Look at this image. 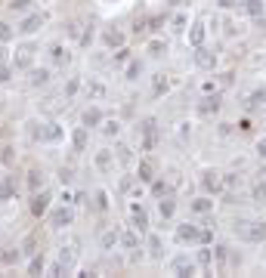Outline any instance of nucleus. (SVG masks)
<instances>
[{
  "instance_id": "1",
  "label": "nucleus",
  "mask_w": 266,
  "mask_h": 278,
  "mask_svg": "<svg viewBox=\"0 0 266 278\" xmlns=\"http://www.w3.org/2000/svg\"><path fill=\"white\" fill-rule=\"evenodd\" d=\"M232 232L241 241H247V244H263L266 241V222L263 219H241V222H235Z\"/></svg>"
},
{
  "instance_id": "2",
  "label": "nucleus",
  "mask_w": 266,
  "mask_h": 278,
  "mask_svg": "<svg viewBox=\"0 0 266 278\" xmlns=\"http://www.w3.org/2000/svg\"><path fill=\"white\" fill-rule=\"evenodd\" d=\"M170 272L180 275V278H189V275H198V266H195V259H189V256H173Z\"/></svg>"
},
{
  "instance_id": "3",
  "label": "nucleus",
  "mask_w": 266,
  "mask_h": 278,
  "mask_svg": "<svg viewBox=\"0 0 266 278\" xmlns=\"http://www.w3.org/2000/svg\"><path fill=\"white\" fill-rule=\"evenodd\" d=\"M176 241H180V244H198L201 229L192 226V222H183V226H176Z\"/></svg>"
},
{
  "instance_id": "4",
  "label": "nucleus",
  "mask_w": 266,
  "mask_h": 278,
  "mask_svg": "<svg viewBox=\"0 0 266 278\" xmlns=\"http://www.w3.org/2000/svg\"><path fill=\"white\" fill-rule=\"evenodd\" d=\"M72 222H75V210L68 207V204H65V207H59V210H53V216H50V226L53 229H65V226H72Z\"/></svg>"
},
{
  "instance_id": "5",
  "label": "nucleus",
  "mask_w": 266,
  "mask_h": 278,
  "mask_svg": "<svg viewBox=\"0 0 266 278\" xmlns=\"http://www.w3.org/2000/svg\"><path fill=\"white\" fill-rule=\"evenodd\" d=\"M143 148L146 152H152L155 148V142H158V124H155V118H149V121H143Z\"/></svg>"
},
{
  "instance_id": "6",
  "label": "nucleus",
  "mask_w": 266,
  "mask_h": 278,
  "mask_svg": "<svg viewBox=\"0 0 266 278\" xmlns=\"http://www.w3.org/2000/svg\"><path fill=\"white\" fill-rule=\"evenodd\" d=\"M75 263H78V250H75V247H62V250H59V259H56L59 272H62V275H65V272H72V269H75Z\"/></svg>"
},
{
  "instance_id": "7",
  "label": "nucleus",
  "mask_w": 266,
  "mask_h": 278,
  "mask_svg": "<svg viewBox=\"0 0 266 278\" xmlns=\"http://www.w3.org/2000/svg\"><path fill=\"white\" fill-rule=\"evenodd\" d=\"M195 65H198V68H204V71H210V68L217 65V53L204 50V44H201V47H195Z\"/></svg>"
},
{
  "instance_id": "8",
  "label": "nucleus",
  "mask_w": 266,
  "mask_h": 278,
  "mask_svg": "<svg viewBox=\"0 0 266 278\" xmlns=\"http://www.w3.org/2000/svg\"><path fill=\"white\" fill-rule=\"evenodd\" d=\"M34 136H38V139H44V142H56V139L62 136V130H59L56 124H41L38 130H34Z\"/></svg>"
},
{
  "instance_id": "9",
  "label": "nucleus",
  "mask_w": 266,
  "mask_h": 278,
  "mask_svg": "<svg viewBox=\"0 0 266 278\" xmlns=\"http://www.w3.org/2000/svg\"><path fill=\"white\" fill-rule=\"evenodd\" d=\"M31 59H34V47L31 44H22L16 50V68H31Z\"/></svg>"
},
{
  "instance_id": "10",
  "label": "nucleus",
  "mask_w": 266,
  "mask_h": 278,
  "mask_svg": "<svg viewBox=\"0 0 266 278\" xmlns=\"http://www.w3.org/2000/svg\"><path fill=\"white\" fill-rule=\"evenodd\" d=\"M130 219H133V229H139V232L149 229V216H146V210L139 207V204H133V207H130Z\"/></svg>"
},
{
  "instance_id": "11",
  "label": "nucleus",
  "mask_w": 266,
  "mask_h": 278,
  "mask_svg": "<svg viewBox=\"0 0 266 278\" xmlns=\"http://www.w3.org/2000/svg\"><path fill=\"white\" fill-rule=\"evenodd\" d=\"M136 179H139V182H152V179H155V164H152L149 158L139 161V167H136Z\"/></svg>"
},
{
  "instance_id": "12",
  "label": "nucleus",
  "mask_w": 266,
  "mask_h": 278,
  "mask_svg": "<svg viewBox=\"0 0 266 278\" xmlns=\"http://www.w3.org/2000/svg\"><path fill=\"white\" fill-rule=\"evenodd\" d=\"M47 207H50V192H38V195H34V201H31V213L34 216H44Z\"/></svg>"
},
{
  "instance_id": "13",
  "label": "nucleus",
  "mask_w": 266,
  "mask_h": 278,
  "mask_svg": "<svg viewBox=\"0 0 266 278\" xmlns=\"http://www.w3.org/2000/svg\"><path fill=\"white\" fill-rule=\"evenodd\" d=\"M44 25V13H31V16H25V22H22V34H34V31H38Z\"/></svg>"
},
{
  "instance_id": "14",
  "label": "nucleus",
  "mask_w": 266,
  "mask_h": 278,
  "mask_svg": "<svg viewBox=\"0 0 266 278\" xmlns=\"http://www.w3.org/2000/svg\"><path fill=\"white\" fill-rule=\"evenodd\" d=\"M189 44H192V47H201V44H204V22H195V25H192Z\"/></svg>"
},
{
  "instance_id": "15",
  "label": "nucleus",
  "mask_w": 266,
  "mask_h": 278,
  "mask_svg": "<svg viewBox=\"0 0 266 278\" xmlns=\"http://www.w3.org/2000/svg\"><path fill=\"white\" fill-rule=\"evenodd\" d=\"M50 84V71L47 68H31V87H47Z\"/></svg>"
},
{
  "instance_id": "16",
  "label": "nucleus",
  "mask_w": 266,
  "mask_h": 278,
  "mask_svg": "<svg viewBox=\"0 0 266 278\" xmlns=\"http://www.w3.org/2000/svg\"><path fill=\"white\" fill-rule=\"evenodd\" d=\"M201 185L207 192H220V173H214V170H207L204 176H201Z\"/></svg>"
},
{
  "instance_id": "17",
  "label": "nucleus",
  "mask_w": 266,
  "mask_h": 278,
  "mask_svg": "<svg viewBox=\"0 0 266 278\" xmlns=\"http://www.w3.org/2000/svg\"><path fill=\"white\" fill-rule=\"evenodd\" d=\"M198 111H201V115H217V111H220V99H217V96H207V99H201Z\"/></svg>"
},
{
  "instance_id": "18",
  "label": "nucleus",
  "mask_w": 266,
  "mask_h": 278,
  "mask_svg": "<svg viewBox=\"0 0 266 278\" xmlns=\"http://www.w3.org/2000/svg\"><path fill=\"white\" fill-rule=\"evenodd\" d=\"M152 90H155V96H161V93L170 90V81H167V74H155L152 78Z\"/></svg>"
},
{
  "instance_id": "19",
  "label": "nucleus",
  "mask_w": 266,
  "mask_h": 278,
  "mask_svg": "<svg viewBox=\"0 0 266 278\" xmlns=\"http://www.w3.org/2000/svg\"><path fill=\"white\" fill-rule=\"evenodd\" d=\"M118 244H124V247H130V250H136L139 247V235L130 229V232H121V238H118Z\"/></svg>"
},
{
  "instance_id": "20",
  "label": "nucleus",
  "mask_w": 266,
  "mask_h": 278,
  "mask_svg": "<svg viewBox=\"0 0 266 278\" xmlns=\"http://www.w3.org/2000/svg\"><path fill=\"white\" fill-rule=\"evenodd\" d=\"M81 121H84V127H99V124H102V115H99V108H87Z\"/></svg>"
},
{
  "instance_id": "21",
  "label": "nucleus",
  "mask_w": 266,
  "mask_h": 278,
  "mask_svg": "<svg viewBox=\"0 0 266 278\" xmlns=\"http://www.w3.org/2000/svg\"><path fill=\"white\" fill-rule=\"evenodd\" d=\"M72 145H75V152H84V148H87V127H78V130H75Z\"/></svg>"
},
{
  "instance_id": "22",
  "label": "nucleus",
  "mask_w": 266,
  "mask_h": 278,
  "mask_svg": "<svg viewBox=\"0 0 266 278\" xmlns=\"http://www.w3.org/2000/svg\"><path fill=\"white\" fill-rule=\"evenodd\" d=\"M99 127H102V133H105V136H118V133H121V124H118L115 118H102V124H99Z\"/></svg>"
},
{
  "instance_id": "23",
  "label": "nucleus",
  "mask_w": 266,
  "mask_h": 278,
  "mask_svg": "<svg viewBox=\"0 0 266 278\" xmlns=\"http://www.w3.org/2000/svg\"><path fill=\"white\" fill-rule=\"evenodd\" d=\"M118 238H121V232H115V229H109L102 238H99V244H102V250H112L115 244H118Z\"/></svg>"
},
{
  "instance_id": "24",
  "label": "nucleus",
  "mask_w": 266,
  "mask_h": 278,
  "mask_svg": "<svg viewBox=\"0 0 266 278\" xmlns=\"http://www.w3.org/2000/svg\"><path fill=\"white\" fill-rule=\"evenodd\" d=\"M50 56H53V62H56V65H65V62H68V53H65L62 44H53V47H50Z\"/></svg>"
},
{
  "instance_id": "25",
  "label": "nucleus",
  "mask_w": 266,
  "mask_h": 278,
  "mask_svg": "<svg viewBox=\"0 0 266 278\" xmlns=\"http://www.w3.org/2000/svg\"><path fill=\"white\" fill-rule=\"evenodd\" d=\"M192 210L195 213H210V210H214V201H210V198H195L192 201Z\"/></svg>"
},
{
  "instance_id": "26",
  "label": "nucleus",
  "mask_w": 266,
  "mask_h": 278,
  "mask_svg": "<svg viewBox=\"0 0 266 278\" xmlns=\"http://www.w3.org/2000/svg\"><path fill=\"white\" fill-rule=\"evenodd\" d=\"M44 266H47V263H44V253H34V256H31V263H28V275H41V272H44Z\"/></svg>"
},
{
  "instance_id": "27",
  "label": "nucleus",
  "mask_w": 266,
  "mask_h": 278,
  "mask_svg": "<svg viewBox=\"0 0 266 278\" xmlns=\"http://www.w3.org/2000/svg\"><path fill=\"white\" fill-rule=\"evenodd\" d=\"M112 164H115L112 152H96V167L99 170H112Z\"/></svg>"
},
{
  "instance_id": "28",
  "label": "nucleus",
  "mask_w": 266,
  "mask_h": 278,
  "mask_svg": "<svg viewBox=\"0 0 266 278\" xmlns=\"http://www.w3.org/2000/svg\"><path fill=\"white\" fill-rule=\"evenodd\" d=\"M19 250H22V247H4V253H0V263H7V266H13L16 259H19Z\"/></svg>"
},
{
  "instance_id": "29",
  "label": "nucleus",
  "mask_w": 266,
  "mask_h": 278,
  "mask_svg": "<svg viewBox=\"0 0 266 278\" xmlns=\"http://www.w3.org/2000/svg\"><path fill=\"white\" fill-rule=\"evenodd\" d=\"M102 41L109 44V47H124V34H121V31H105Z\"/></svg>"
},
{
  "instance_id": "30",
  "label": "nucleus",
  "mask_w": 266,
  "mask_h": 278,
  "mask_svg": "<svg viewBox=\"0 0 266 278\" xmlns=\"http://www.w3.org/2000/svg\"><path fill=\"white\" fill-rule=\"evenodd\" d=\"M87 93H90V99H102V96H105V84L90 81V84H87Z\"/></svg>"
},
{
  "instance_id": "31",
  "label": "nucleus",
  "mask_w": 266,
  "mask_h": 278,
  "mask_svg": "<svg viewBox=\"0 0 266 278\" xmlns=\"http://www.w3.org/2000/svg\"><path fill=\"white\" fill-rule=\"evenodd\" d=\"M263 102H266V90H257V93H251V99H247V108L254 111V108H260Z\"/></svg>"
},
{
  "instance_id": "32",
  "label": "nucleus",
  "mask_w": 266,
  "mask_h": 278,
  "mask_svg": "<svg viewBox=\"0 0 266 278\" xmlns=\"http://www.w3.org/2000/svg\"><path fill=\"white\" fill-rule=\"evenodd\" d=\"M244 10L260 19V16H263V0H244Z\"/></svg>"
},
{
  "instance_id": "33",
  "label": "nucleus",
  "mask_w": 266,
  "mask_h": 278,
  "mask_svg": "<svg viewBox=\"0 0 266 278\" xmlns=\"http://www.w3.org/2000/svg\"><path fill=\"white\" fill-rule=\"evenodd\" d=\"M28 185H31V189H41V185H44V173L41 170H31L28 173Z\"/></svg>"
},
{
  "instance_id": "34",
  "label": "nucleus",
  "mask_w": 266,
  "mask_h": 278,
  "mask_svg": "<svg viewBox=\"0 0 266 278\" xmlns=\"http://www.w3.org/2000/svg\"><path fill=\"white\" fill-rule=\"evenodd\" d=\"M158 210H161V216L167 219V216H173V210H176V204H173L170 198H164V201H161V207H158Z\"/></svg>"
},
{
  "instance_id": "35",
  "label": "nucleus",
  "mask_w": 266,
  "mask_h": 278,
  "mask_svg": "<svg viewBox=\"0 0 266 278\" xmlns=\"http://www.w3.org/2000/svg\"><path fill=\"white\" fill-rule=\"evenodd\" d=\"M167 192H170L167 182H152V195H155V198H164Z\"/></svg>"
},
{
  "instance_id": "36",
  "label": "nucleus",
  "mask_w": 266,
  "mask_h": 278,
  "mask_svg": "<svg viewBox=\"0 0 266 278\" xmlns=\"http://www.w3.org/2000/svg\"><path fill=\"white\" fill-rule=\"evenodd\" d=\"M254 201H257V204H263V201H266V182H263V179L254 185Z\"/></svg>"
},
{
  "instance_id": "37",
  "label": "nucleus",
  "mask_w": 266,
  "mask_h": 278,
  "mask_svg": "<svg viewBox=\"0 0 266 278\" xmlns=\"http://www.w3.org/2000/svg\"><path fill=\"white\" fill-rule=\"evenodd\" d=\"M139 71H143V65H139V62L133 59V62L127 65V81H136V78H139Z\"/></svg>"
},
{
  "instance_id": "38",
  "label": "nucleus",
  "mask_w": 266,
  "mask_h": 278,
  "mask_svg": "<svg viewBox=\"0 0 266 278\" xmlns=\"http://www.w3.org/2000/svg\"><path fill=\"white\" fill-rule=\"evenodd\" d=\"M96 207H99V210H105V207H109V192H102V189L96 192Z\"/></svg>"
},
{
  "instance_id": "39",
  "label": "nucleus",
  "mask_w": 266,
  "mask_h": 278,
  "mask_svg": "<svg viewBox=\"0 0 266 278\" xmlns=\"http://www.w3.org/2000/svg\"><path fill=\"white\" fill-rule=\"evenodd\" d=\"M198 263L201 266H214V253H210V250H198Z\"/></svg>"
},
{
  "instance_id": "40",
  "label": "nucleus",
  "mask_w": 266,
  "mask_h": 278,
  "mask_svg": "<svg viewBox=\"0 0 266 278\" xmlns=\"http://www.w3.org/2000/svg\"><path fill=\"white\" fill-rule=\"evenodd\" d=\"M13 198V185L10 182H0V201H10Z\"/></svg>"
},
{
  "instance_id": "41",
  "label": "nucleus",
  "mask_w": 266,
  "mask_h": 278,
  "mask_svg": "<svg viewBox=\"0 0 266 278\" xmlns=\"http://www.w3.org/2000/svg\"><path fill=\"white\" fill-rule=\"evenodd\" d=\"M81 28H84L81 22H72V25H68V34H72V37H75V41H81V34H84Z\"/></svg>"
},
{
  "instance_id": "42",
  "label": "nucleus",
  "mask_w": 266,
  "mask_h": 278,
  "mask_svg": "<svg viewBox=\"0 0 266 278\" xmlns=\"http://www.w3.org/2000/svg\"><path fill=\"white\" fill-rule=\"evenodd\" d=\"M149 247H152V253H155V256H161V238H155V235H152V238H149Z\"/></svg>"
},
{
  "instance_id": "43",
  "label": "nucleus",
  "mask_w": 266,
  "mask_h": 278,
  "mask_svg": "<svg viewBox=\"0 0 266 278\" xmlns=\"http://www.w3.org/2000/svg\"><path fill=\"white\" fill-rule=\"evenodd\" d=\"M10 7H13L16 13H25V10L31 7V0H13V4H10Z\"/></svg>"
},
{
  "instance_id": "44",
  "label": "nucleus",
  "mask_w": 266,
  "mask_h": 278,
  "mask_svg": "<svg viewBox=\"0 0 266 278\" xmlns=\"http://www.w3.org/2000/svg\"><path fill=\"white\" fill-rule=\"evenodd\" d=\"M0 41H4V44L13 41V28H10V25H0Z\"/></svg>"
},
{
  "instance_id": "45",
  "label": "nucleus",
  "mask_w": 266,
  "mask_h": 278,
  "mask_svg": "<svg viewBox=\"0 0 266 278\" xmlns=\"http://www.w3.org/2000/svg\"><path fill=\"white\" fill-rule=\"evenodd\" d=\"M149 53H152V56H161V53H164V44H161V41H152V44H149Z\"/></svg>"
},
{
  "instance_id": "46",
  "label": "nucleus",
  "mask_w": 266,
  "mask_h": 278,
  "mask_svg": "<svg viewBox=\"0 0 266 278\" xmlns=\"http://www.w3.org/2000/svg\"><path fill=\"white\" fill-rule=\"evenodd\" d=\"M10 74H13V68L0 62V84H7V81H10Z\"/></svg>"
},
{
  "instance_id": "47",
  "label": "nucleus",
  "mask_w": 266,
  "mask_h": 278,
  "mask_svg": "<svg viewBox=\"0 0 266 278\" xmlns=\"http://www.w3.org/2000/svg\"><path fill=\"white\" fill-rule=\"evenodd\" d=\"M170 25H173V31H183V25H186V16H183V13H180V16H173V22H170Z\"/></svg>"
},
{
  "instance_id": "48",
  "label": "nucleus",
  "mask_w": 266,
  "mask_h": 278,
  "mask_svg": "<svg viewBox=\"0 0 266 278\" xmlns=\"http://www.w3.org/2000/svg\"><path fill=\"white\" fill-rule=\"evenodd\" d=\"M210 241H214V232H210V229H201V244H210Z\"/></svg>"
},
{
  "instance_id": "49",
  "label": "nucleus",
  "mask_w": 266,
  "mask_h": 278,
  "mask_svg": "<svg viewBox=\"0 0 266 278\" xmlns=\"http://www.w3.org/2000/svg\"><path fill=\"white\" fill-rule=\"evenodd\" d=\"M257 155L266 161V139H260V142H257Z\"/></svg>"
},
{
  "instance_id": "50",
  "label": "nucleus",
  "mask_w": 266,
  "mask_h": 278,
  "mask_svg": "<svg viewBox=\"0 0 266 278\" xmlns=\"http://www.w3.org/2000/svg\"><path fill=\"white\" fill-rule=\"evenodd\" d=\"M217 4H220V7H223V10H232V7H235V4H238V0H217Z\"/></svg>"
},
{
  "instance_id": "51",
  "label": "nucleus",
  "mask_w": 266,
  "mask_h": 278,
  "mask_svg": "<svg viewBox=\"0 0 266 278\" xmlns=\"http://www.w3.org/2000/svg\"><path fill=\"white\" fill-rule=\"evenodd\" d=\"M257 176H260V179H263V182H266V167H263V170H260V173H257Z\"/></svg>"
},
{
  "instance_id": "52",
  "label": "nucleus",
  "mask_w": 266,
  "mask_h": 278,
  "mask_svg": "<svg viewBox=\"0 0 266 278\" xmlns=\"http://www.w3.org/2000/svg\"><path fill=\"white\" fill-rule=\"evenodd\" d=\"M164 4H183V0H164Z\"/></svg>"
}]
</instances>
